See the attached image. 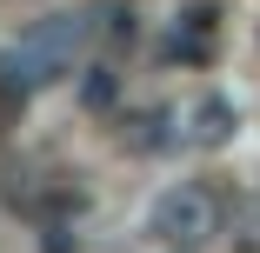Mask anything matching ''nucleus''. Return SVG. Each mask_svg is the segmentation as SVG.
I'll use <instances>...</instances> for the list:
<instances>
[{
	"label": "nucleus",
	"instance_id": "obj_7",
	"mask_svg": "<svg viewBox=\"0 0 260 253\" xmlns=\"http://www.w3.org/2000/svg\"><path fill=\"white\" fill-rule=\"evenodd\" d=\"M114 93H120L114 67H93V74H87V87H80V100H87V107H114Z\"/></svg>",
	"mask_w": 260,
	"mask_h": 253
},
{
	"label": "nucleus",
	"instance_id": "obj_1",
	"mask_svg": "<svg viewBox=\"0 0 260 253\" xmlns=\"http://www.w3.org/2000/svg\"><path fill=\"white\" fill-rule=\"evenodd\" d=\"M80 40H87V14H47L40 27L20 33L14 54L0 60V80H7L14 93H34L47 80H60L74 67V54H80Z\"/></svg>",
	"mask_w": 260,
	"mask_h": 253
},
{
	"label": "nucleus",
	"instance_id": "obj_2",
	"mask_svg": "<svg viewBox=\"0 0 260 253\" xmlns=\"http://www.w3.org/2000/svg\"><path fill=\"white\" fill-rule=\"evenodd\" d=\"M220 227H227V200L214 187H200V180L167 187L160 200H153V213H147V233L160 246H207Z\"/></svg>",
	"mask_w": 260,
	"mask_h": 253
},
{
	"label": "nucleus",
	"instance_id": "obj_5",
	"mask_svg": "<svg viewBox=\"0 0 260 253\" xmlns=\"http://www.w3.org/2000/svg\"><path fill=\"white\" fill-rule=\"evenodd\" d=\"M180 133H174V114L167 107H147V114H134L127 120V147L134 154H160V147H174Z\"/></svg>",
	"mask_w": 260,
	"mask_h": 253
},
{
	"label": "nucleus",
	"instance_id": "obj_8",
	"mask_svg": "<svg viewBox=\"0 0 260 253\" xmlns=\"http://www.w3.org/2000/svg\"><path fill=\"white\" fill-rule=\"evenodd\" d=\"M167 253H193V246H167Z\"/></svg>",
	"mask_w": 260,
	"mask_h": 253
},
{
	"label": "nucleus",
	"instance_id": "obj_6",
	"mask_svg": "<svg viewBox=\"0 0 260 253\" xmlns=\"http://www.w3.org/2000/svg\"><path fill=\"white\" fill-rule=\"evenodd\" d=\"M234 246L240 253H260V200H247V207L234 213Z\"/></svg>",
	"mask_w": 260,
	"mask_h": 253
},
{
	"label": "nucleus",
	"instance_id": "obj_4",
	"mask_svg": "<svg viewBox=\"0 0 260 253\" xmlns=\"http://www.w3.org/2000/svg\"><path fill=\"white\" fill-rule=\"evenodd\" d=\"M167 54H174V60H207V54H214V14H180Z\"/></svg>",
	"mask_w": 260,
	"mask_h": 253
},
{
	"label": "nucleus",
	"instance_id": "obj_3",
	"mask_svg": "<svg viewBox=\"0 0 260 253\" xmlns=\"http://www.w3.org/2000/svg\"><path fill=\"white\" fill-rule=\"evenodd\" d=\"M180 120H187V127H180V140H187V147H200V154L227 147V140H234V127H240L227 93H200V100H193V107H187Z\"/></svg>",
	"mask_w": 260,
	"mask_h": 253
}]
</instances>
